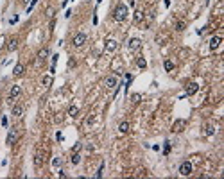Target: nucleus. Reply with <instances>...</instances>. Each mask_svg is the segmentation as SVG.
Masks as SVG:
<instances>
[{"mask_svg": "<svg viewBox=\"0 0 224 179\" xmlns=\"http://www.w3.org/2000/svg\"><path fill=\"white\" fill-rule=\"evenodd\" d=\"M52 163H54V167H59V165H61V158H54Z\"/></svg>", "mask_w": 224, "mask_h": 179, "instance_id": "c756f323", "label": "nucleus"}, {"mask_svg": "<svg viewBox=\"0 0 224 179\" xmlns=\"http://www.w3.org/2000/svg\"><path fill=\"white\" fill-rule=\"evenodd\" d=\"M22 2H23V4H27V2H29V0H22Z\"/></svg>", "mask_w": 224, "mask_h": 179, "instance_id": "c9c22d12", "label": "nucleus"}, {"mask_svg": "<svg viewBox=\"0 0 224 179\" xmlns=\"http://www.w3.org/2000/svg\"><path fill=\"white\" fill-rule=\"evenodd\" d=\"M104 84H106V88H115L117 86V77L115 75H108L106 81H104Z\"/></svg>", "mask_w": 224, "mask_h": 179, "instance_id": "f8f14e48", "label": "nucleus"}, {"mask_svg": "<svg viewBox=\"0 0 224 179\" xmlns=\"http://www.w3.org/2000/svg\"><path fill=\"white\" fill-rule=\"evenodd\" d=\"M0 116H2V115H0Z\"/></svg>", "mask_w": 224, "mask_h": 179, "instance_id": "e433bc0d", "label": "nucleus"}, {"mask_svg": "<svg viewBox=\"0 0 224 179\" xmlns=\"http://www.w3.org/2000/svg\"><path fill=\"white\" fill-rule=\"evenodd\" d=\"M13 115H15L16 118H20V116H22V115H23V106H22V104H16V106L13 107Z\"/></svg>", "mask_w": 224, "mask_h": 179, "instance_id": "dca6fc26", "label": "nucleus"}, {"mask_svg": "<svg viewBox=\"0 0 224 179\" xmlns=\"http://www.w3.org/2000/svg\"><path fill=\"white\" fill-rule=\"evenodd\" d=\"M81 149H83V143H75V145L72 147V152H79Z\"/></svg>", "mask_w": 224, "mask_h": 179, "instance_id": "cd10ccee", "label": "nucleus"}, {"mask_svg": "<svg viewBox=\"0 0 224 179\" xmlns=\"http://www.w3.org/2000/svg\"><path fill=\"white\" fill-rule=\"evenodd\" d=\"M185 127H187V120H176L172 125V133H183L185 131Z\"/></svg>", "mask_w": 224, "mask_h": 179, "instance_id": "0eeeda50", "label": "nucleus"}, {"mask_svg": "<svg viewBox=\"0 0 224 179\" xmlns=\"http://www.w3.org/2000/svg\"><path fill=\"white\" fill-rule=\"evenodd\" d=\"M50 82H52V77H50V75H45V77L41 79V84H43V86H50Z\"/></svg>", "mask_w": 224, "mask_h": 179, "instance_id": "b1692460", "label": "nucleus"}, {"mask_svg": "<svg viewBox=\"0 0 224 179\" xmlns=\"http://www.w3.org/2000/svg\"><path fill=\"white\" fill-rule=\"evenodd\" d=\"M140 99H142V97H140V93H135V95H131V100H133L135 104H138V102H140Z\"/></svg>", "mask_w": 224, "mask_h": 179, "instance_id": "bb28decb", "label": "nucleus"}, {"mask_svg": "<svg viewBox=\"0 0 224 179\" xmlns=\"http://www.w3.org/2000/svg\"><path fill=\"white\" fill-rule=\"evenodd\" d=\"M127 131H129V122L127 120L120 122V124H118V133H120V134H126Z\"/></svg>", "mask_w": 224, "mask_h": 179, "instance_id": "ddd939ff", "label": "nucleus"}, {"mask_svg": "<svg viewBox=\"0 0 224 179\" xmlns=\"http://www.w3.org/2000/svg\"><path fill=\"white\" fill-rule=\"evenodd\" d=\"M203 133H204L206 136H212L213 133H215V129H213L212 124H204V131H203Z\"/></svg>", "mask_w": 224, "mask_h": 179, "instance_id": "f3484780", "label": "nucleus"}, {"mask_svg": "<svg viewBox=\"0 0 224 179\" xmlns=\"http://www.w3.org/2000/svg\"><path fill=\"white\" fill-rule=\"evenodd\" d=\"M68 115H70L72 118H75V116L79 115V107H77V106H70V107H68Z\"/></svg>", "mask_w": 224, "mask_h": 179, "instance_id": "6ab92c4d", "label": "nucleus"}, {"mask_svg": "<svg viewBox=\"0 0 224 179\" xmlns=\"http://www.w3.org/2000/svg\"><path fill=\"white\" fill-rule=\"evenodd\" d=\"M23 73H25V66H23L22 63H18L15 66V70H13V75H15V77H22Z\"/></svg>", "mask_w": 224, "mask_h": 179, "instance_id": "9b49d317", "label": "nucleus"}, {"mask_svg": "<svg viewBox=\"0 0 224 179\" xmlns=\"http://www.w3.org/2000/svg\"><path fill=\"white\" fill-rule=\"evenodd\" d=\"M102 170H104V163H101V167H99V172H97V177H101V176H102Z\"/></svg>", "mask_w": 224, "mask_h": 179, "instance_id": "473e14b6", "label": "nucleus"}, {"mask_svg": "<svg viewBox=\"0 0 224 179\" xmlns=\"http://www.w3.org/2000/svg\"><path fill=\"white\" fill-rule=\"evenodd\" d=\"M219 45H221V38H219V36H213V38L210 40V49L217 50V49H219Z\"/></svg>", "mask_w": 224, "mask_h": 179, "instance_id": "4468645a", "label": "nucleus"}, {"mask_svg": "<svg viewBox=\"0 0 224 179\" xmlns=\"http://www.w3.org/2000/svg\"><path fill=\"white\" fill-rule=\"evenodd\" d=\"M185 27H187V21H183V20H178V21H176V25H174V29H176L178 32L185 31Z\"/></svg>", "mask_w": 224, "mask_h": 179, "instance_id": "a211bd4d", "label": "nucleus"}, {"mask_svg": "<svg viewBox=\"0 0 224 179\" xmlns=\"http://www.w3.org/2000/svg\"><path fill=\"white\" fill-rule=\"evenodd\" d=\"M20 93H22V88L18 84H13L11 86V90H9V97H7V102H15V99L20 97Z\"/></svg>", "mask_w": 224, "mask_h": 179, "instance_id": "20e7f679", "label": "nucleus"}, {"mask_svg": "<svg viewBox=\"0 0 224 179\" xmlns=\"http://www.w3.org/2000/svg\"><path fill=\"white\" fill-rule=\"evenodd\" d=\"M34 6H36V0H32V2H31V6H29V9H27V11H31Z\"/></svg>", "mask_w": 224, "mask_h": 179, "instance_id": "f704fd0d", "label": "nucleus"}, {"mask_svg": "<svg viewBox=\"0 0 224 179\" xmlns=\"http://www.w3.org/2000/svg\"><path fill=\"white\" fill-rule=\"evenodd\" d=\"M170 152V142H165V147H163V154H169Z\"/></svg>", "mask_w": 224, "mask_h": 179, "instance_id": "c85d7f7f", "label": "nucleus"}, {"mask_svg": "<svg viewBox=\"0 0 224 179\" xmlns=\"http://www.w3.org/2000/svg\"><path fill=\"white\" fill-rule=\"evenodd\" d=\"M41 165H43V156H41V152H38L34 156V167H41Z\"/></svg>", "mask_w": 224, "mask_h": 179, "instance_id": "aec40b11", "label": "nucleus"}, {"mask_svg": "<svg viewBox=\"0 0 224 179\" xmlns=\"http://www.w3.org/2000/svg\"><path fill=\"white\" fill-rule=\"evenodd\" d=\"M6 49H7L9 52H15V50L18 49V38H16V36L9 38V41H7V45H6Z\"/></svg>", "mask_w": 224, "mask_h": 179, "instance_id": "6e6552de", "label": "nucleus"}, {"mask_svg": "<svg viewBox=\"0 0 224 179\" xmlns=\"http://www.w3.org/2000/svg\"><path fill=\"white\" fill-rule=\"evenodd\" d=\"M127 47H129V50H138L140 47H142V41H140L138 38H131V40H129V45H127Z\"/></svg>", "mask_w": 224, "mask_h": 179, "instance_id": "9d476101", "label": "nucleus"}, {"mask_svg": "<svg viewBox=\"0 0 224 179\" xmlns=\"http://www.w3.org/2000/svg\"><path fill=\"white\" fill-rule=\"evenodd\" d=\"M18 140H20V131H18V127H11L7 133V138H6V143H7V145H15Z\"/></svg>", "mask_w": 224, "mask_h": 179, "instance_id": "f03ea898", "label": "nucleus"}, {"mask_svg": "<svg viewBox=\"0 0 224 179\" xmlns=\"http://www.w3.org/2000/svg\"><path fill=\"white\" fill-rule=\"evenodd\" d=\"M127 14H129V11H127V6H126V4H117V7L113 9V20L124 21L127 18Z\"/></svg>", "mask_w": 224, "mask_h": 179, "instance_id": "f257e3e1", "label": "nucleus"}, {"mask_svg": "<svg viewBox=\"0 0 224 179\" xmlns=\"http://www.w3.org/2000/svg\"><path fill=\"white\" fill-rule=\"evenodd\" d=\"M197 90H199V84H197V82H194V81H190V82H187V84H185V92H187V95H195V93H197Z\"/></svg>", "mask_w": 224, "mask_h": 179, "instance_id": "423d86ee", "label": "nucleus"}, {"mask_svg": "<svg viewBox=\"0 0 224 179\" xmlns=\"http://www.w3.org/2000/svg\"><path fill=\"white\" fill-rule=\"evenodd\" d=\"M86 40H88V36L84 34V32H77V34L72 38V45L75 49H79V47H83V45L86 43Z\"/></svg>", "mask_w": 224, "mask_h": 179, "instance_id": "7ed1b4c3", "label": "nucleus"}, {"mask_svg": "<svg viewBox=\"0 0 224 179\" xmlns=\"http://www.w3.org/2000/svg\"><path fill=\"white\" fill-rule=\"evenodd\" d=\"M192 170H194V167H192L190 161H183V163L179 165V174L181 176H190Z\"/></svg>", "mask_w": 224, "mask_h": 179, "instance_id": "39448f33", "label": "nucleus"}, {"mask_svg": "<svg viewBox=\"0 0 224 179\" xmlns=\"http://www.w3.org/2000/svg\"><path fill=\"white\" fill-rule=\"evenodd\" d=\"M117 47H118V43H117L115 40H108V41H106V47H104V50H106V52H115Z\"/></svg>", "mask_w": 224, "mask_h": 179, "instance_id": "1a4fd4ad", "label": "nucleus"}, {"mask_svg": "<svg viewBox=\"0 0 224 179\" xmlns=\"http://www.w3.org/2000/svg\"><path fill=\"white\" fill-rule=\"evenodd\" d=\"M144 18H145L144 11H135V21H136V23H140V21H144Z\"/></svg>", "mask_w": 224, "mask_h": 179, "instance_id": "412c9836", "label": "nucleus"}, {"mask_svg": "<svg viewBox=\"0 0 224 179\" xmlns=\"http://www.w3.org/2000/svg\"><path fill=\"white\" fill-rule=\"evenodd\" d=\"M163 66H165V70H167V72H172V70H174V63H172V61H169V59H167L165 63H163Z\"/></svg>", "mask_w": 224, "mask_h": 179, "instance_id": "5701e85b", "label": "nucleus"}, {"mask_svg": "<svg viewBox=\"0 0 224 179\" xmlns=\"http://www.w3.org/2000/svg\"><path fill=\"white\" fill-rule=\"evenodd\" d=\"M0 122H2L4 127H7V118H6V116H0Z\"/></svg>", "mask_w": 224, "mask_h": 179, "instance_id": "2f4dec72", "label": "nucleus"}, {"mask_svg": "<svg viewBox=\"0 0 224 179\" xmlns=\"http://www.w3.org/2000/svg\"><path fill=\"white\" fill-rule=\"evenodd\" d=\"M54 13H56V9H54V7H49V9L45 11V14H47V18H54Z\"/></svg>", "mask_w": 224, "mask_h": 179, "instance_id": "a878e982", "label": "nucleus"}, {"mask_svg": "<svg viewBox=\"0 0 224 179\" xmlns=\"http://www.w3.org/2000/svg\"><path fill=\"white\" fill-rule=\"evenodd\" d=\"M47 57H49V49H47V47L38 50V59H40V61H45Z\"/></svg>", "mask_w": 224, "mask_h": 179, "instance_id": "2eb2a0df", "label": "nucleus"}, {"mask_svg": "<svg viewBox=\"0 0 224 179\" xmlns=\"http://www.w3.org/2000/svg\"><path fill=\"white\" fill-rule=\"evenodd\" d=\"M93 120H95V116L92 115V116H88V120H86V124L90 125V124H93Z\"/></svg>", "mask_w": 224, "mask_h": 179, "instance_id": "72a5a7b5", "label": "nucleus"}, {"mask_svg": "<svg viewBox=\"0 0 224 179\" xmlns=\"http://www.w3.org/2000/svg\"><path fill=\"white\" fill-rule=\"evenodd\" d=\"M4 45H6V36H0V49H4Z\"/></svg>", "mask_w": 224, "mask_h": 179, "instance_id": "7c9ffc66", "label": "nucleus"}, {"mask_svg": "<svg viewBox=\"0 0 224 179\" xmlns=\"http://www.w3.org/2000/svg\"><path fill=\"white\" fill-rule=\"evenodd\" d=\"M136 64H138V68H145V66H147V63H145L144 57H138V59H136Z\"/></svg>", "mask_w": 224, "mask_h": 179, "instance_id": "393cba45", "label": "nucleus"}, {"mask_svg": "<svg viewBox=\"0 0 224 179\" xmlns=\"http://www.w3.org/2000/svg\"><path fill=\"white\" fill-rule=\"evenodd\" d=\"M70 161H72V165H79L81 163V154H79V152H74Z\"/></svg>", "mask_w": 224, "mask_h": 179, "instance_id": "4be33fe9", "label": "nucleus"}]
</instances>
